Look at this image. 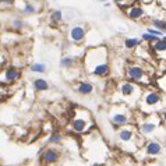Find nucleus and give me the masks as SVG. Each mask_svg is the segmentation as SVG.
Returning <instances> with one entry per match:
<instances>
[{"instance_id":"obj_1","label":"nucleus","mask_w":166,"mask_h":166,"mask_svg":"<svg viewBox=\"0 0 166 166\" xmlns=\"http://www.w3.org/2000/svg\"><path fill=\"white\" fill-rule=\"evenodd\" d=\"M84 66L88 74L98 78H105L112 73L109 64V52L105 46H92L85 52Z\"/></svg>"},{"instance_id":"obj_2","label":"nucleus","mask_w":166,"mask_h":166,"mask_svg":"<svg viewBox=\"0 0 166 166\" xmlns=\"http://www.w3.org/2000/svg\"><path fill=\"white\" fill-rule=\"evenodd\" d=\"M144 88L145 87L126 78L117 84V88L115 92L119 95V99L116 102H124L130 106L138 105L141 96H142V92H144Z\"/></svg>"},{"instance_id":"obj_3","label":"nucleus","mask_w":166,"mask_h":166,"mask_svg":"<svg viewBox=\"0 0 166 166\" xmlns=\"http://www.w3.org/2000/svg\"><path fill=\"white\" fill-rule=\"evenodd\" d=\"M162 94L158 90H144L142 96H141L140 102H138V109L141 113L144 115H149V113H158L163 109L162 105Z\"/></svg>"},{"instance_id":"obj_4","label":"nucleus","mask_w":166,"mask_h":166,"mask_svg":"<svg viewBox=\"0 0 166 166\" xmlns=\"http://www.w3.org/2000/svg\"><path fill=\"white\" fill-rule=\"evenodd\" d=\"M109 120L113 127H123L133 121V110L131 106L124 102H113L109 110Z\"/></svg>"},{"instance_id":"obj_5","label":"nucleus","mask_w":166,"mask_h":166,"mask_svg":"<svg viewBox=\"0 0 166 166\" xmlns=\"http://www.w3.org/2000/svg\"><path fill=\"white\" fill-rule=\"evenodd\" d=\"M124 77L130 81L140 84L142 87H149L152 84V76L148 74V70L145 69V66L135 63V62L128 63L124 67Z\"/></svg>"},{"instance_id":"obj_6","label":"nucleus","mask_w":166,"mask_h":166,"mask_svg":"<svg viewBox=\"0 0 166 166\" xmlns=\"http://www.w3.org/2000/svg\"><path fill=\"white\" fill-rule=\"evenodd\" d=\"M140 131H138V127H133L131 124H127V126H123V127H119L117 130V140L121 144V148L124 149V151H128V152H131L130 151V144H134L135 147L140 148V134H138Z\"/></svg>"},{"instance_id":"obj_7","label":"nucleus","mask_w":166,"mask_h":166,"mask_svg":"<svg viewBox=\"0 0 166 166\" xmlns=\"http://www.w3.org/2000/svg\"><path fill=\"white\" fill-rule=\"evenodd\" d=\"M162 124H163V121L160 119V115L149 113V115H144L142 120L137 123V127H138L141 135H158L156 131L162 128Z\"/></svg>"},{"instance_id":"obj_8","label":"nucleus","mask_w":166,"mask_h":166,"mask_svg":"<svg viewBox=\"0 0 166 166\" xmlns=\"http://www.w3.org/2000/svg\"><path fill=\"white\" fill-rule=\"evenodd\" d=\"M70 127L74 133H78V134L85 133L91 127H94V121L91 119L90 112L88 110H84V109H77L74 117L71 119Z\"/></svg>"},{"instance_id":"obj_9","label":"nucleus","mask_w":166,"mask_h":166,"mask_svg":"<svg viewBox=\"0 0 166 166\" xmlns=\"http://www.w3.org/2000/svg\"><path fill=\"white\" fill-rule=\"evenodd\" d=\"M69 39L74 45H81L84 41L87 39V28L84 25H81V24L71 27L70 31H69Z\"/></svg>"},{"instance_id":"obj_10","label":"nucleus","mask_w":166,"mask_h":166,"mask_svg":"<svg viewBox=\"0 0 166 166\" xmlns=\"http://www.w3.org/2000/svg\"><path fill=\"white\" fill-rule=\"evenodd\" d=\"M21 77V70L15 66H7L1 73V84H13Z\"/></svg>"},{"instance_id":"obj_11","label":"nucleus","mask_w":166,"mask_h":166,"mask_svg":"<svg viewBox=\"0 0 166 166\" xmlns=\"http://www.w3.org/2000/svg\"><path fill=\"white\" fill-rule=\"evenodd\" d=\"M149 49L158 60H166V41L158 38L156 41L149 43Z\"/></svg>"},{"instance_id":"obj_12","label":"nucleus","mask_w":166,"mask_h":166,"mask_svg":"<svg viewBox=\"0 0 166 166\" xmlns=\"http://www.w3.org/2000/svg\"><path fill=\"white\" fill-rule=\"evenodd\" d=\"M39 159L45 165H52V163H57L60 159V151L56 148H46L43 152L41 153Z\"/></svg>"},{"instance_id":"obj_13","label":"nucleus","mask_w":166,"mask_h":166,"mask_svg":"<svg viewBox=\"0 0 166 166\" xmlns=\"http://www.w3.org/2000/svg\"><path fill=\"white\" fill-rule=\"evenodd\" d=\"M162 149H163V145L159 140H151L144 145V152L147 153L148 156H152V158L158 156L162 152Z\"/></svg>"},{"instance_id":"obj_14","label":"nucleus","mask_w":166,"mask_h":166,"mask_svg":"<svg viewBox=\"0 0 166 166\" xmlns=\"http://www.w3.org/2000/svg\"><path fill=\"white\" fill-rule=\"evenodd\" d=\"M124 14H126L130 20L138 21V20L145 17V10L141 6H138V4H131L130 7H127V8L124 10Z\"/></svg>"},{"instance_id":"obj_15","label":"nucleus","mask_w":166,"mask_h":166,"mask_svg":"<svg viewBox=\"0 0 166 166\" xmlns=\"http://www.w3.org/2000/svg\"><path fill=\"white\" fill-rule=\"evenodd\" d=\"M94 84L90 81H78L74 85V91H76L78 95H91L94 92Z\"/></svg>"},{"instance_id":"obj_16","label":"nucleus","mask_w":166,"mask_h":166,"mask_svg":"<svg viewBox=\"0 0 166 166\" xmlns=\"http://www.w3.org/2000/svg\"><path fill=\"white\" fill-rule=\"evenodd\" d=\"M32 88H34L35 92H45V91H48L50 87H49V83L46 81L45 78L39 77V78L32 80Z\"/></svg>"},{"instance_id":"obj_17","label":"nucleus","mask_w":166,"mask_h":166,"mask_svg":"<svg viewBox=\"0 0 166 166\" xmlns=\"http://www.w3.org/2000/svg\"><path fill=\"white\" fill-rule=\"evenodd\" d=\"M141 41L140 38H127L124 39V48L127 50H135L138 46H141Z\"/></svg>"},{"instance_id":"obj_18","label":"nucleus","mask_w":166,"mask_h":166,"mask_svg":"<svg viewBox=\"0 0 166 166\" xmlns=\"http://www.w3.org/2000/svg\"><path fill=\"white\" fill-rule=\"evenodd\" d=\"M76 64V60L74 57H70V56H63L60 59V67L64 69V70H69V69H73Z\"/></svg>"},{"instance_id":"obj_19","label":"nucleus","mask_w":166,"mask_h":166,"mask_svg":"<svg viewBox=\"0 0 166 166\" xmlns=\"http://www.w3.org/2000/svg\"><path fill=\"white\" fill-rule=\"evenodd\" d=\"M46 70H48V66L45 63H32L29 66V71H32V73L43 74V73H46Z\"/></svg>"},{"instance_id":"obj_20","label":"nucleus","mask_w":166,"mask_h":166,"mask_svg":"<svg viewBox=\"0 0 166 166\" xmlns=\"http://www.w3.org/2000/svg\"><path fill=\"white\" fill-rule=\"evenodd\" d=\"M38 11V8L35 7L34 3L31 1H24V8H22V13L27 14V15H32V14H35Z\"/></svg>"},{"instance_id":"obj_21","label":"nucleus","mask_w":166,"mask_h":166,"mask_svg":"<svg viewBox=\"0 0 166 166\" xmlns=\"http://www.w3.org/2000/svg\"><path fill=\"white\" fill-rule=\"evenodd\" d=\"M151 24H152L155 28H158L160 31L166 32V20H162V18H152L151 20Z\"/></svg>"},{"instance_id":"obj_22","label":"nucleus","mask_w":166,"mask_h":166,"mask_svg":"<svg viewBox=\"0 0 166 166\" xmlns=\"http://www.w3.org/2000/svg\"><path fill=\"white\" fill-rule=\"evenodd\" d=\"M63 141V134L60 133V131H53L49 137V142L53 144V145H56V144H60Z\"/></svg>"},{"instance_id":"obj_23","label":"nucleus","mask_w":166,"mask_h":166,"mask_svg":"<svg viewBox=\"0 0 166 166\" xmlns=\"http://www.w3.org/2000/svg\"><path fill=\"white\" fill-rule=\"evenodd\" d=\"M50 21H52V24H59V22H62V21H63V13H62L60 10L52 11L50 13Z\"/></svg>"},{"instance_id":"obj_24","label":"nucleus","mask_w":166,"mask_h":166,"mask_svg":"<svg viewBox=\"0 0 166 166\" xmlns=\"http://www.w3.org/2000/svg\"><path fill=\"white\" fill-rule=\"evenodd\" d=\"M158 38H159V36H155V35H152L151 32H148V31L144 32V34L141 35V39H142V41H147V42H149V43L153 42V41H156Z\"/></svg>"},{"instance_id":"obj_25","label":"nucleus","mask_w":166,"mask_h":166,"mask_svg":"<svg viewBox=\"0 0 166 166\" xmlns=\"http://www.w3.org/2000/svg\"><path fill=\"white\" fill-rule=\"evenodd\" d=\"M156 85H158L162 91L166 92V74H163V77H160V78L156 80Z\"/></svg>"},{"instance_id":"obj_26","label":"nucleus","mask_w":166,"mask_h":166,"mask_svg":"<svg viewBox=\"0 0 166 166\" xmlns=\"http://www.w3.org/2000/svg\"><path fill=\"white\" fill-rule=\"evenodd\" d=\"M147 31L151 32V34H152V35H155V36H159V38H162V36H163V31H160V29L155 28V27H149Z\"/></svg>"},{"instance_id":"obj_27","label":"nucleus","mask_w":166,"mask_h":166,"mask_svg":"<svg viewBox=\"0 0 166 166\" xmlns=\"http://www.w3.org/2000/svg\"><path fill=\"white\" fill-rule=\"evenodd\" d=\"M11 25L14 27V28H22L24 27V21L20 18V17H17V18H13V21H11Z\"/></svg>"},{"instance_id":"obj_28","label":"nucleus","mask_w":166,"mask_h":166,"mask_svg":"<svg viewBox=\"0 0 166 166\" xmlns=\"http://www.w3.org/2000/svg\"><path fill=\"white\" fill-rule=\"evenodd\" d=\"M113 1H115L119 7H121V8H123L124 6H127V7L131 6V3H128V0H113ZM124 10H126V8H124Z\"/></svg>"},{"instance_id":"obj_29","label":"nucleus","mask_w":166,"mask_h":166,"mask_svg":"<svg viewBox=\"0 0 166 166\" xmlns=\"http://www.w3.org/2000/svg\"><path fill=\"white\" fill-rule=\"evenodd\" d=\"M1 1V8H6V7H11L14 6L15 0H0Z\"/></svg>"},{"instance_id":"obj_30","label":"nucleus","mask_w":166,"mask_h":166,"mask_svg":"<svg viewBox=\"0 0 166 166\" xmlns=\"http://www.w3.org/2000/svg\"><path fill=\"white\" fill-rule=\"evenodd\" d=\"M159 115H160V119H162V121H163V123H166V109H162Z\"/></svg>"},{"instance_id":"obj_31","label":"nucleus","mask_w":166,"mask_h":166,"mask_svg":"<svg viewBox=\"0 0 166 166\" xmlns=\"http://www.w3.org/2000/svg\"><path fill=\"white\" fill-rule=\"evenodd\" d=\"M144 4H151V3H153V0H141Z\"/></svg>"},{"instance_id":"obj_32","label":"nucleus","mask_w":166,"mask_h":166,"mask_svg":"<svg viewBox=\"0 0 166 166\" xmlns=\"http://www.w3.org/2000/svg\"><path fill=\"white\" fill-rule=\"evenodd\" d=\"M103 7H106V8H108V7H110V3H108V1H105V3H103Z\"/></svg>"},{"instance_id":"obj_33","label":"nucleus","mask_w":166,"mask_h":166,"mask_svg":"<svg viewBox=\"0 0 166 166\" xmlns=\"http://www.w3.org/2000/svg\"><path fill=\"white\" fill-rule=\"evenodd\" d=\"M162 39H163V41H166V35H165V34H163V36H162Z\"/></svg>"},{"instance_id":"obj_34","label":"nucleus","mask_w":166,"mask_h":166,"mask_svg":"<svg viewBox=\"0 0 166 166\" xmlns=\"http://www.w3.org/2000/svg\"><path fill=\"white\" fill-rule=\"evenodd\" d=\"M98 1H101V3H105V1H108V0H98Z\"/></svg>"}]
</instances>
